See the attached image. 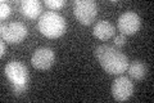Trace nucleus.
<instances>
[{"label":"nucleus","mask_w":154,"mask_h":103,"mask_svg":"<svg viewBox=\"0 0 154 103\" xmlns=\"http://www.w3.org/2000/svg\"><path fill=\"white\" fill-rule=\"evenodd\" d=\"M38 31L49 39H57L66 32L67 23L64 18L57 12H45L37 22Z\"/></svg>","instance_id":"nucleus-2"},{"label":"nucleus","mask_w":154,"mask_h":103,"mask_svg":"<svg viewBox=\"0 0 154 103\" xmlns=\"http://www.w3.org/2000/svg\"><path fill=\"white\" fill-rule=\"evenodd\" d=\"M114 32H116L114 26L108 21L98 22L94 26V30H93L94 36L102 41H107L109 39H112L114 36Z\"/></svg>","instance_id":"nucleus-9"},{"label":"nucleus","mask_w":154,"mask_h":103,"mask_svg":"<svg viewBox=\"0 0 154 103\" xmlns=\"http://www.w3.org/2000/svg\"><path fill=\"white\" fill-rule=\"evenodd\" d=\"M9 14H11V7H9V4L7 2H0V17L2 19H5L9 17Z\"/></svg>","instance_id":"nucleus-12"},{"label":"nucleus","mask_w":154,"mask_h":103,"mask_svg":"<svg viewBox=\"0 0 154 103\" xmlns=\"http://www.w3.org/2000/svg\"><path fill=\"white\" fill-rule=\"evenodd\" d=\"M0 49H2V52H0V56L4 57L7 53V47H5V41H2L0 43Z\"/></svg>","instance_id":"nucleus-16"},{"label":"nucleus","mask_w":154,"mask_h":103,"mask_svg":"<svg viewBox=\"0 0 154 103\" xmlns=\"http://www.w3.org/2000/svg\"><path fill=\"white\" fill-rule=\"evenodd\" d=\"M55 61V54L50 48H38L31 57L32 66L37 70H49Z\"/></svg>","instance_id":"nucleus-8"},{"label":"nucleus","mask_w":154,"mask_h":103,"mask_svg":"<svg viewBox=\"0 0 154 103\" xmlns=\"http://www.w3.org/2000/svg\"><path fill=\"white\" fill-rule=\"evenodd\" d=\"M141 24V19L137 13L135 12H125L118 18V30L122 35H134L139 31Z\"/></svg>","instance_id":"nucleus-6"},{"label":"nucleus","mask_w":154,"mask_h":103,"mask_svg":"<svg viewBox=\"0 0 154 103\" xmlns=\"http://www.w3.org/2000/svg\"><path fill=\"white\" fill-rule=\"evenodd\" d=\"M95 57L99 65L103 67V70L109 75L123 73L128 67V58L118 49L107 45V44L99 45L95 49Z\"/></svg>","instance_id":"nucleus-1"},{"label":"nucleus","mask_w":154,"mask_h":103,"mask_svg":"<svg viewBox=\"0 0 154 103\" xmlns=\"http://www.w3.org/2000/svg\"><path fill=\"white\" fill-rule=\"evenodd\" d=\"M21 11L28 18H36L41 13V3L38 0H23L21 3Z\"/></svg>","instance_id":"nucleus-10"},{"label":"nucleus","mask_w":154,"mask_h":103,"mask_svg":"<svg viewBox=\"0 0 154 103\" xmlns=\"http://www.w3.org/2000/svg\"><path fill=\"white\" fill-rule=\"evenodd\" d=\"M114 44L117 47H123L125 44H126V36L122 35V34L119 36H116L114 37Z\"/></svg>","instance_id":"nucleus-15"},{"label":"nucleus","mask_w":154,"mask_h":103,"mask_svg":"<svg viewBox=\"0 0 154 103\" xmlns=\"http://www.w3.org/2000/svg\"><path fill=\"white\" fill-rule=\"evenodd\" d=\"M134 93V84L127 76L117 77L112 84V95L117 102L127 101Z\"/></svg>","instance_id":"nucleus-5"},{"label":"nucleus","mask_w":154,"mask_h":103,"mask_svg":"<svg viewBox=\"0 0 154 103\" xmlns=\"http://www.w3.org/2000/svg\"><path fill=\"white\" fill-rule=\"evenodd\" d=\"M5 76L12 84H25L28 81V71L23 63L18 61H12L5 66Z\"/></svg>","instance_id":"nucleus-7"},{"label":"nucleus","mask_w":154,"mask_h":103,"mask_svg":"<svg viewBox=\"0 0 154 103\" xmlns=\"http://www.w3.org/2000/svg\"><path fill=\"white\" fill-rule=\"evenodd\" d=\"M45 5L48 8L57 11V9H59V8H62L64 5V2L63 0H45Z\"/></svg>","instance_id":"nucleus-13"},{"label":"nucleus","mask_w":154,"mask_h":103,"mask_svg":"<svg viewBox=\"0 0 154 103\" xmlns=\"http://www.w3.org/2000/svg\"><path fill=\"white\" fill-rule=\"evenodd\" d=\"M128 75L134 80H143L146 75V66L141 61H134L127 67Z\"/></svg>","instance_id":"nucleus-11"},{"label":"nucleus","mask_w":154,"mask_h":103,"mask_svg":"<svg viewBox=\"0 0 154 103\" xmlns=\"http://www.w3.org/2000/svg\"><path fill=\"white\" fill-rule=\"evenodd\" d=\"M73 13L80 23L90 24L98 14V5L93 0H76L73 3Z\"/></svg>","instance_id":"nucleus-3"},{"label":"nucleus","mask_w":154,"mask_h":103,"mask_svg":"<svg viewBox=\"0 0 154 103\" xmlns=\"http://www.w3.org/2000/svg\"><path fill=\"white\" fill-rule=\"evenodd\" d=\"M0 35L4 41L9 44H19L27 36V27L21 22L3 23L0 27Z\"/></svg>","instance_id":"nucleus-4"},{"label":"nucleus","mask_w":154,"mask_h":103,"mask_svg":"<svg viewBox=\"0 0 154 103\" xmlns=\"http://www.w3.org/2000/svg\"><path fill=\"white\" fill-rule=\"evenodd\" d=\"M27 82H25V84H12V89L14 92V94H22V93H25L27 90Z\"/></svg>","instance_id":"nucleus-14"}]
</instances>
